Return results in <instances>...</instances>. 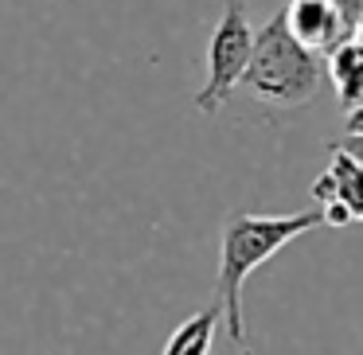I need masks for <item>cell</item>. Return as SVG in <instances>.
I'll return each instance as SVG.
<instances>
[{"label": "cell", "instance_id": "cell-1", "mask_svg": "<svg viewBox=\"0 0 363 355\" xmlns=\"http://www.w3.org/2000/svg\"><path fill=\"white\" fill-rule=\"evenodd\" d=\"M324 227V211H293V215H250L238 211L223 227L219 246V293L215 305L223 308V324L230 332V344L242 355H254L246 344V320H242V285L258 266H266L274 254H281L301 235Z\"/></svg>", "mask_w": 363, "mask_h": 355}, {"label": "cell", "instance_id": "cell-2", "mask_svg": "<svg viewBox=\"0 0 363 355\" xmlns=\"http://www.w3.org/2000/svg\"><path fill=\"white\" fill-rule=\"evenodd\" d=\"M324 74H328V63H320L316 51L293 40L285 12H277L274 20L262 24L258 40H254V59L242 86H250V94L258 102L293 110V106L313 102Z\"/></svg>", "mask_w": 363, "mask_h": 355}, {"label": "cell", "instance_id": "cell-3", "mask_svg": "<svg viewBox=\"0 0 363 355\" xmlns=\"http://www.w3.org/2000/svg\"><path fill=\"white\" fill-rule=\"evenodd\" d=\"M254 40H258V32L250 28L246 4L242 0H227L219 24L211 32V43H207V82L191 98L199 113H207V118L219 113L230 102L235 86H242L250 59H254Z\"/></svg>", "mask_w": 363, "mask_h": 355}, {"label": "cell", "instance_id": "cell-4", "mask_svg": "<svg viewBox=\"0 0 363 355\" xmlns=\"http://www.w3.org/2000/svg\"><path fill=\"white\" fill-rule=\"evenodd\" d=\"M285 20H289V32L297 43H305L308 51L324 55V51H336L344 40H352L344 28V16L332 0H289L285 9Z\"/></svg>", "mask_w": 363, "mask_h": 355}, {"label": "cell", "instance_id": "cell-5", "mask_svg": "<svg viewBox=\"0 0 363 355\" xmlns=\"http://www.w3.org/2000/svg\"><path fill=\"white\" fill-rule=\"evenodd\" d=\"M328 82L336 86V98L344 110H355L363 102V43L344 40L336 51H328Z\"/></svg>", "mask_w": 363, "mask_h": 355}, {"label": "cell", "instance_id": "cell-6", "mask_svg": "<svg viewBox=\"0 0 363 355\" xmlns=\"http://www.w3.org/2000/svg\"><path fill=\"white\" fill-rule=\"evenodd\" d=\"M219 320H223L219 305L199 308L196 316H188V320L168 336V344H164L160 355H211L215 336H219Z\"/></svg>", "mask_w": 363, "mask_h": 355}, {"label": "cell", "instance_id": "cell-7", "mask_svg": "<svg viewBox=\"0 0 363 355\" xmlns=\"http://www.w3.org/2000/svg\"><path fill=\"white\" fill-rule=\"evenodd\" d=\"M328 172L340 184V203L355 215V222H363V164L355 157H347L340 145H332V164Z\"/></svg>", "mask_w": 363, "mask_h": 355}, {"label": "cell", "instance_id": "cell-8", "mask_svg": "<svg viewBox=\"0 0 363 355\" xmlns=\"http://www.w3.org/2000/svg\"><path fill=\"white\" fill-rule=\"evenodd\" d=\"M340 9V16H344V28H347V35H355L363 28V0H332Z\"/></svg>", "mask_w": 363, "mask_h": 355}, {"label": "cell", "instance_id": "cell-9", "mask_svg": "<svg viewBox=\"0 0 363 355\" xmlns=\"http://www.w3.org/2000/svg\"><path fill=\"white\" fill-rule=\"evenodd\" d=\"M313 199H320L324 207L336 203V199H340V184H336V176H332V172H320V176H316V184H313Z\"/></svg>", "mask_w": 363, "mask_h": 355}, {"label": "cell", "instance_id": "cell-10", "mask_svg": "<svg viewBox=\"0 0 363 355\" xmlns=\"http://www.w3.org/2000/svg\"><path fill=\"white\" fill-rule=\"evenodd\" d=\"M347 222H355V215L347 211V207L340 203V199L324 207V227H347Z\"/></svg>", "mask_w": 363, "mask_h": 355}, {"label": "cell", "instance_id": "cell-11", "mask_svg": "<svg viewBox=\"0 0 363 355\" xmlns=\"http://www.w3.org/2000/svg\"><path fill=\"white\" fill-rule=\"evenodd\" d=\"M344 133L347 137H363V102L355 110H347V121H344Z\"/></svg>", "mask_w": 363, "mask_h": 355}, {"label": "cell", "instance_id": "cell-12", "mask_svg": "<svg viewBox=\"0 0 363 355\" xmlns=\"http://www.w3.org/2000/svg\"><path fill=\"white\" fill-rule=\"evenodd\" d=\"M340 149L347 152V157H355L363 164V137H344V141H340Z\"/></svg>", "mask_w": 363, "mask_h": 355}, {"label": "cell", "instance_id": "cell-13", "mask_svg": "<svg viewBox=\"0 0 363 355\" xmlns=\"http://www.w3.org/2000/svg\"><path fill=\"white\" fill-rule=\"evenodd\" d=\"M352 40H359V43H363V28H359V32H355V35H352Z\"/></svg>", "mask_w": 363, "mask_h": 355}]
</instances>
